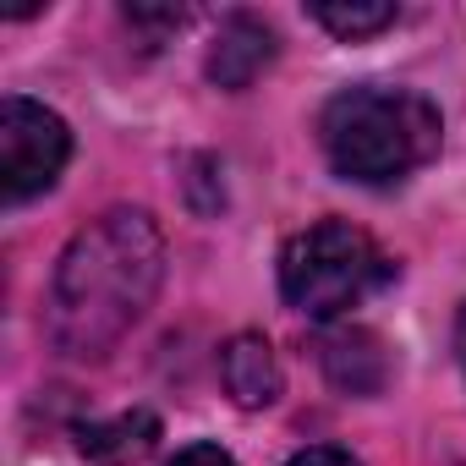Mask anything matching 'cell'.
I'll list each match as a JSON object with an SVG mask.
<instances>
[{
  "instance_id": "cell-9",
  "label": "cell",
  "mask_w": 466,
  "mask_h": 466,
  "mask_svg": "<svg viewBox=\"0 0 466 466\" xmlns=\"http://www.w3.org/2000/svg\"><path fill=\"white\" fill-rule=\"evenodd\" d=\"M313 23H324L335 39H368V34H384L395 23V6L390 0H373V6H340V0H319V6H308Z\"/></svg>"
},
{
  "instance_id": "cell-5",
  "label": "cell",
  "mask_w": 466,
  "mask_h": 466,
  "mask_svg": "<svg viewBox=\"0 0 466 466\" xmlns=\"http://www.w3.org/2000/svg\"><path fill=\"white\" fill-rule=\"evenodd\" d=\"M219 384H225V395L237 400V406H248V411H258V406H275L280 400V362H275V346L264 340V335H230L225 340V351H219Z\"/></svg>"
},
{
  "instance_id": "cell-10",
  "label": "cell",
  "mask_w": 466,
  "mask_h": 466,
  "mask_svg": "<svg viewBox=\"0 0 466 466\" xmlns=\"http://www.w3.org/2000/svg\"><path fill=\"white\" fill-rule=\"evenodd\" d=\"M291 466H362L351 450H335V444H308L291 455Z\"/></svg>"
},
{
  "instance_id": "cell-11",
  "label": "cell",
  "mask_w": 466,
  "mask_h": 466,
  "mask_svg": "<svg viewBox=\"0 0 466 466\" xmlns=\"http://www.w3.org/2000/svg\"><path fill=\"white\" fill-rule=\"evenodd\" d=\"M127 23H143V28H181L187 23V6H127Z\"/></svg>"
},
{
  "instance_id": "cell-4",
  "label": "cell",
  "mask_w": 466,
  "mask_h": 466,
  "mask_svg": "<svg viewBox=\"0 0 466 466\" xmlns=\"http://www.w3.org/2000/svg\"><path fill=\"white\" fill-rule=\"evenodd\" d=\"M66 154H72V132L56 110L17 94L0 99V192H6V203H28L50 192L56 176L66 170Z\"/></svg>"
},
{
  "instance_id": "cell-7",
  "label": "cell",
  "mask_w": 466,
  "mask_h": 466,
  "mask_svg": "<svg viewBox=\"0 0 466 466\" xmlns=\"http://www.w3.org/2000/svg\"><path fill=\"white\" fill-rule=\"evenodd\" d=\"M269 61H275V34H269L258 17L237 12V17L219 28L214 50H208V77H214L219 88H248Z\"/></svg>"
},
{
  "instance_id": "cell-2",
  "label": "cell",
  "mask_w": 466,
  "mask_h": 466,
  "mask_svg": "<svg viewBox=\"0 0 466 466\" xmlns=\"http://www.w3.org/2000/svg\"><path fill=\"white\" fill-rule=\"evenodd\" d=\"M439 110L411 88H346L319 116V143L335 176L390 187L439 154Z\"/></svg>"
},
{
  "instance_id": "cell-12",
  "label": "cell",
  "mask_w": 466,
  "mask_h": 466,
  "mask_svg": "<svg viewBox=\"0 0 466 466\" xmlns=\"http://www.w3.org/2000/svg\"><path fill=\"white\" fill-rule=\"evenodd\" d=\"M170 466H237V461H230L219 444H187V450H181Z\"/></svg>"
},
{
  "instance_id": "cell-8",
  "label": "cell",
  "mask_w": 466,
  "mask_h": 466,
  "mask_svg": "<svg viewBox=\"0 0 466 466\" xmlns=\"http://www.w3.org/2000/svg\"><path fill=\"white\" fill-rule=\"evenodd\" d=\"M159 439V417L154 411H121L110 422H88L83 428V455L99 466H132L154 450Z\"/></svg>"
},
{
  "instance_id": "cell-3",
  "label": "cell",
  "mask_w": 466,
  "mask_h": 466,
  "mask_svg": "<svg viewBox=\"0 0 466 466\" xmlns=\"http://www.w3.org/2000/svg\"><path fill=\"white\" fill-rule=\"evenodd\" d=\"M390 275H395V264L379 253V242L346 219H319V225L297 230L280 253V291L308 319L351 313Z\"/></svg>"
},
{
  "instance_id": "cell-6",
  "label": "cell",
  "mask_w": 466,
  "mask_h": 466,
  "mask_svg": "<svg viewBox=\"0 0 466 466\" xmlns=\"http://www.w3.org/2000/svg\"><path fill=\"white\" fill-rule=\"evenodd\" d=\"M319 362H324V379L340 395H379L384 379H390V357H384L373 329H335V335H324Z\"/></svg>"
},
{
  "instance_id": "cell-1",
  "label": "cell",
  "mask_w": 466,
  "mask_h": 466,
  "mask_svg": "<svg viewBox=\"0 0 466 466\" xmlns=\"http://www.w3.org/2000/svg\"><path fill=\"white\" fill-rule=\"evenodd\" d=\"M165 237L143 208H110L66 242L45 329L66 357H105L159 297Z\"/></svg>"
},
{
  "instance_id": "cell-13",
  "label": "cell",
  "mask_w": 466,
  "mask_h": 466,
  "mask_svg": "<svg viewBox=\"0 0 466 466\" xmlns=\"http://www.w3.org/2000/svg\"><path fill=\"white\" fill-rule=\"evenodd\" d=\"M461 357H466V313H461Z\"/></svg>"
}]
</instances>
